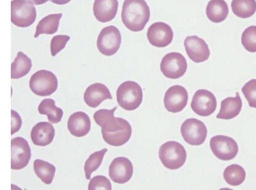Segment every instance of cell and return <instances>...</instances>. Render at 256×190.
<instances>
[{"label":"cell","mask_w":256,"mask_h":190,"mask_svg":"<svg viewBox=\"0 0 256 190\" xmlns=\"http://www.w3.org/2000/svg\"><path fill=\"white\" fill-rule=\"evenodd\" d=\"M150 18V10L144 0H125L122 20L124 26L134 32L142 30Z\"/></svg>","instance_id":"obj_1"},{"label":"cell","mask_w":256,"mask_h":190,"mask_svg":"<svg viewBox=\"0 0 256 190\" xmlns=\"http://www.w3.org/2000/svg\"><path fill=\"white\" fill-rule=\"evenodd\" d=\"M117 101L120 106L126 111L136 110L142 102V88L134 81H126L119 86L116 92Z\"/></svg>","instance_id":"obj_2"},{"label":"cell","mask_w":256,"mask_h":190,"mask_svg":"<svg viewBox=\"0 0 256 190\" xmlns=\"http://www.w3.org/2000/svg\"><path fill=\"white\" fill-rule=\"evenodd\" d=\"M186 152L184 146L175 141H169L161 146L159 157L163 165L170 170H177L186 160Z\"/></svg>","instance_id":"obj_3"},{"label":"cell","mask_w":256,"mask_h":190,"mask_svg":"<svg viewBox=\"0 0 256 190\" xmlns=\"http://www.w3.org/2000/svg\"><path fill=\"white\" fill-rule=\"evenodd\" d=\"M36 12L29 0H12L11 3V21L18 28H26L36 20Z\"/></svg>","instance_id":"obj_4"},{"label":"cell","mask_w":256,"mask_h":190,"mask_svg":"<svg viewBox=\"0 0 256 190\" xmlns=\"http://www.w3.org/2000/svg\"><path fill=\"white\" fill-rule=\"evenodd\" d=\"M31 90L40 96H50L57 90L58 80L52 72L47 70H40L34 73L30 81Z\"/></svg>","instance_id":"obj_5"},{"label":"cell","mask_w":256,"mask_h":190,"mask_svg":"<svg viewBox=\"0 0 256 190\" xmlns=\"http://www.w3.org/2000/svg\"><path fill=\"white\" fill-rule=\"evenodd\" d=\"M122 43V36L118 29L114 26L104 28L97 40L99 52L106 56H112L119 50Z\"/></svg>","instance_id":"obj_6"},{"label":"cell","mask_w":256,"mask_h":190,"mask_svg":"<svg viewBox=\"0 0 256 190\" xmlns=\"http://www.w3.org/2000/svg\"><path fill=\"white\" fill-rule=\"evenodd\" d=\"M188 65L186 58L180 53L170 52L166 54L160 63V70L167 78L178 79L186 72Z\"/></svg>","instance_id":"obj_7"},{"label":"cell","mask_w":256,"mask_h":190,"mask_svg":"<svg viewBox=\"0 0 256 190\" xmlns=\"http://www.w3.org/2000/svg\"><path fill=\"white\" fill-rule=\"evenodd\" d=\"M212 152L222 160H230L236 158L239 152L237 142L225 136H216L210 140Z\"/></svg>","instance_id":"obj_8"},{"label":"cell","mask_w":256,"mask_h":190,"mask_svg":"<svg viewBox=\"0 0 256 190\" xmlns=\"http://www.w3.org/2000/svg\"><path fill=\"white\" fill-rule=\"evenodd\" d=\"M181 133L188 144L192 146H200L205 142L208 130L202 122L192 118L187 119L182 124Z\"/></svg>","instance_id":"obj_9"},{"label":"cell","mask_w":256,"mask_h":190,"mask_svg":"<svg viewBox=\"0 0 256 190\" xmlns=\"http://www.w3.org/2000/svg\"><path fill=\"white\" fill-rule=\"evenodd\" d=\"M117 108L118 107H116L112 110H100L94 114L95 122L102 128V136L115 133L129 122L124 118L114 117Z\"/></svg>","instance_id":"obj_10"},{"label":"cell","mask_w":256,"mask_h":190,"mask_svg":"<svg viewBox=\"0 0 256 190\" xmlns=\"http://www.w3.org/2000/svg\"><path fill=\"white\" fill-rule=\"evenodd\" d=\"M11 168L20 170L28 164L32 156L30 146L24 138L17 137L12 140Z\"/></svg>","instance_id":"obj_11"},{"label":"cell","mask_w":256,"mask_h":190,"mask_svg":"<svg viewBox=\"0 0 256 190\" xmlns=\"http://www.w3.org/2000/svg\"><path fill=\"white\" fill-rule=\"evenodd\" d=\"M190 107L197 114L208 116L214 113L217 108V100L214 94L206 90H198L192 98Z\"/></svg>","instance_id":"obj_12"},{"label":"cell","mask_w":256,"mask_h":190,"mask_svg":"<svg viewBox=\"0 0 256 190\" xmlns=\"http://www.w3.org/2000/svg\"><path fill=\"white\" fill-rule=\"evenodd\" d=\"M146 36L152 46L164 48L172 44L174 34L172 28L167 24L164 22H156L148 28Z\"/></svg>","instance_id":"obj_13"},{"label":"cell","mask_w":256,"mask_h":190,"mask_svg":"<svg viewBox=\"0 0 256 190\" xmlns=\"http://www.w3.org/2000/svg\"><path fill=\"white\" fill-rule=\"evenodd\" d=\"M188 101V93L186 89L180 86L169 88L164 98L166 109L170 112L178 113L186 108Z\"/></svg>","instance_id":"obj_14"},{"label":"cell","mask_w":256,"mask_h":190,"mask_svg":"<svg viewBox=\"0 0 256 190\" xmlns=\"http://www.w3.org/2000/svg\"><path fill=\"white\" fill-rule=\"evenodd\" d=\"M134 166L132 162L124 157H118L113 160L109 168L110 179L114 182L124 184L132 177Z\"/></svg>","instance_id":"obj_15"},{"label":"cell","mask_w":256,"mask_h":190,"mask_svg":"<svg viewBox=\"0 0 256 190\" xmlns=\"http://www.w3.org/2000/svg\"><path fill=\"white\" fill-rule=\"evenodd\" d=\"M184 46L188 56L195 62H205L210 57V51L206 42L196 36L186 37Z\"/></svg>","instance_id":"obj_16"},{"label":"cell","mask_w":256,"mask_h":190,"mask_svg":"<svg viewBox=\"0 0 256 190\" xmlns=\"http://www.w3.org/2000/svg\"><path fill=\"white\" fill-rule=\"evenodd\" d=\"M112 100L110 90L104 84L96 82L90 86L84 95L85 102L92 108H96L106 100Z\"/></svg>","instance_id":"obj_17"},{"label":"cell","mask_w":256,"mask_h":190,"mask_svg":"<svg viewBox=\"0 0 256 190\" xmlns=\"http://www.w3.org/2000/svg\"><path fill=\"white\" fill-rule=\"evenodd\" d=\"M118 8V0H95L94 14L99 22H108L116 16Z\"/></svg>","instance_id":"obj_18"},{"label":"cell","mask_w":256,"mask_h":190,"mask_svg":"<svg viewBox=\"0 0 256 190\" xmlns=\"http://www.w3.org/2000/svg\"><path fill=\"white\" fill-rule=\"evenodd\" d=\"M92 126L90 116L86 113L78 112L73 114L69 118L68 126L70 134L78 138L88 134Z\"/></svg>","instance_id":"obj_19"},{"label":"cell","mask_w":256,"mask_h":190,"mask_svg":"<svg viewBox=\"0 0 256 190\" xmlns=\"http://www.w3.org/2000/svg\"><path fill=\"white\" fill-rule=\"evenodd\" d=\"M55 136L53 125L48 122H40L36 124L31 132L33 143L38 146H44L50 144Z\"/></svg>","instance_id":"obj_20"},{"label":"cell","mask_w":256,"mask_h":190,"mask_svg":"<svg viewBox=\"0 0 256 190\" xmlns=\"http://www.w3.org/2000/svg\"><path fill=\"white\" fill-rule=\"evenodd\" d=\"M242 107V100L238 92L236 97H228L222 102L220 110L216 118L223 120L232 119L240 114Z\"/></svg>","instance_id":"obj_21"},{"label":"cell","mask_w":256,"mask_h":190,"mask_svg":"<svg viewBox=\"0 0 256 190\" xmlns=\"http://www.w3.org/2000/svg\"><path fill=\"white\" fill-rule=\"evenodd\" d=\"M228 12V7L224 0H210L206 8L207 17L215 24L223 22Z\"/></svg>","instance_id":"obj_22"},{"label":"cell","mask_w":256,"mask_h":190,"mask_svg":"<svg viewBox=\"0 0 256 190\" xmlns=\"http://www.w3.org/2000/svg\"><path fill=\"white\" fill-rule=\"evenodd\" d=\"M32 68L31 59L22 52H18L12 64V78L18 79L26 76L30 72Z\"/></svg>","instance_id":"obj_23"},{"label":"cell","mask_w":256,"mask_h":190,"mask_svg":"<svg viewBox=\"0 0 256 190\" xmlns=\"http://www.w3.org/2000/svg\"><path fill=\"white\" fill-rule=\"evenodd\" d=\"M62 13L52 14L42 18L38 24L34 37L37 38L41 34H52L58 30Z\"/></svg>","instance_id":"obj_24"},{"label":"cell","mask_w":256,"mask_h":190,"mask_svg":"<svg viewBox=\"0 0 256 190\" xmlns=\"http://www.w3.org/2000/svg\"><path fill=\"white\" fill-rule=\"evenodd\" d=\"M38 111L40 114L47 116L52 124L60 122L64 114L62 110L56 107L55 101L51 98L42 100L38 106Z\"/></svg>","instance_id":"obj_25"},{"label":"cell","mask_w":256,"mask_h":190,"mask_svg":"<svg viewBox=\"0 0 256 190\" xmlns=\"http://www.w3.org/2000/svg\"><path fill=\"white\" fill-rule=\"evenodd\" d=\"M34 171L37 176L46 184H50L54 178L56 167L50 163L41 160H36L34 163Z\"/></svg>","instance_id":"obj_26"},{"label":"cell","mask_w":256,"mask_h":190,"mask_svg":"<svg viewBox=\"0 0 256 190\" xmlns=\"http://www.w3.org/2000/svg\"><path fill=\"white\" fill-rule=\"evenodd\" d=\"M231 7L233 13L238 17L247 18L256 12V0H232Z\"/></svg>","instance_id":"obj_27"},{"label":"cell","mask_w":256,"mask_h":190,"mask_svg":"<svg viewBox=\"0 0 256 190\" xmlns=\"http://www.w3.org/2000/svg\"><path fill=\"white\" fill-rule=\"evenodd\" d=\"M224 178L228 184L238 186L244 182L246 173L244 168L241 166L232 164L226 168L224 172Z\"/></svg>","instance_id":"obj_28"},{"label":"cell","mask_w":256,"mask_h":190,"mask_svg":"<svg viewBox=\"0 0 256 190\" xmlns=\"http://www.w3.org/2000/svg\"><path fill=\"white\" fill-rule=\"evenodd\" d=\"M132 133V126L128 122L123 128L111 134L102 136L104 140L109 144L115 146L126 144L131 138Z\"/></svg>","instance_id":"obj_29"},{"label":"cell","mask_w":256,"mask_h":190,"mask_svg":"<svg viewBox=\"0 0 256 190\" xmlns=\"http://www.w3.org/2000/svg\"><path fill=\"white\" fill-rule=\"evenodd\" d=\"M108 150L104 148L100 151L95 152L85 162L84 171L86 179L90 180L91 178L92 174L96 172L101 165L104 157Z\"/></svg>","instance_id":"obj_30"},{"label":"cell","mask_w":256,"mask_h":190,"mask_svg":"<svg viewBox=\"0 0 256 190\" xmlns=\"http://www.w3.org/2000/svg\"><path fill=\"white\" fill-rule=\"evenodd\" d=\"M242 42L244 48L250 52H256V26H250L243 32Z\"/></svg>","instance_id":"obj_31"},{"label":"cell","mask_w":256,"mask_h":190,"mask_svg":"<svg viewBox=\"0 0 256 190\" xmlns=\"http://www.w3.org/2000/svg\"><path fill=\"white\" fill-rule=\"evenodd\" d=\"M242 90L250 106L256 108V79H252L246 82Z\"/></svg>","instance_id":"obj_32"},{"label":"cell","mask_w":256,"mask_h":190,"mask_svg":"<svg viewBox=\"0 0 256 190\" xmlns=\"http://www.w3.org/2000/svg\"><path fill=\"white\" fill-rule=\"evenodd\" d=\"M70 37L66 35H57L51 41L50 50L52 56H55L66 48Z\"/></svg>","instance_id":"obj_33"},{"label":"cell","mask_w":256,"mask_h":190,"mask_svg":"<svg viewBox=\"0 0 256 190\" xmlns=\"http://www.w3.org/2000/svg\"><path fill=\"white\" fill-rule=\"evenodd\" d=\"M88 189L89 190H112V185L108 178L102 176H98L92 178L90 181Z\"/></svg>","instance_id":"obj_34"},{"label":"cell","mask_w":256,"mask_h":190,"mask_svg":"<svg viewBox=\"0 0 256 190\" xmlns=\"http://www.w3.org/2000/svg\"><path fill=\"white\" fill-rule=\"evenodd\" d=\"M12 135L20 130L22 126V120L17 112L12 110Z\"/></svg>","instance_id":"obj_35"},{"label":"cell","mask_w":256,"mask_h":190,"mask_svg":"<svg viewBox=\"0 0 256 190\" xmlns=\"http://www.w3.org/2000/svg\"><path fill=\"white\" fill-rule=\"evenodd\" d=\"M71 1L72 0H51L52 3L58 5L66 4Z\"/></svg>","instance_id":"obj_36"},{"label":"cell","mask_w":256,"mask_h":190,"mask_svg":"<svg viewBox=\"0 0 256 190\" xmlns=\"http://www.w3.org/2000/svg\"><path fill=\"white\" fill-rule=\"evenodd\" d=\"M36 6H39L44 4L47 2L50 1V0H30Z\"/></svg>","instance_id":"obj_37"}]
</instances>
